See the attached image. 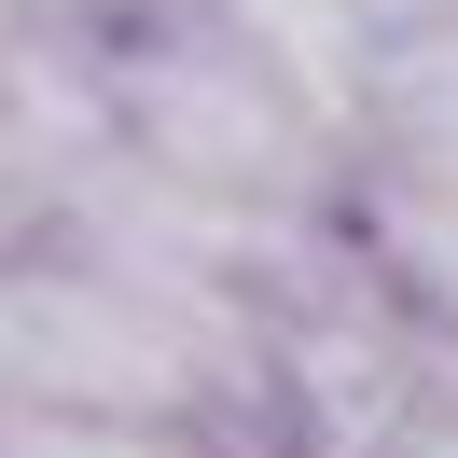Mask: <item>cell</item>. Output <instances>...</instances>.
<instances>
[{
	"label": "cell",
	"mask_w": 458,
	"mask_h": 458,
	"mask_svg": "<svg viewBox=\"0 0 458 458\" xmlns=\"http://www.w3.org/2000/svg\"><path fill=\"white\" fill-rule=\"evenodd\" d=\"M319 125H334V112H319L250 29L167 42V56H140V84H125L140 167L167 181V195H195V208H236V223L319 181Z\"/></svg>",
	"instance_id": "obj_1"
},
{
	"label": "cell",
	"mask_w": 458,
	"mask_h": 458,
	"mask_svg": "<svg viewBox=\"0 0 458 458\" xmlns=\"http://www.w3.org/2000/svg\"><path fill=\"white\" fill-rule=\"evenodd\" d=\"M0 458H195L153 417H84V403H14L0 417Z\"/></svg>",
	"instance_id": "obj_2"
},
{
	"label": "cell",
	"mask_w": 458,
	"mask_h": 458,
	"mask_svg": "<svg viewBox=\"0 0 458 458\" xmlns=\"http://www.w3.org/2000/svg\"><path fill=\"white\" fill-rule=\"evenodd\" d=\"M14 347H29V278H0V375H14Z\"/></svg>",
	"instance_id": "obj_3"
}]
</instances>
